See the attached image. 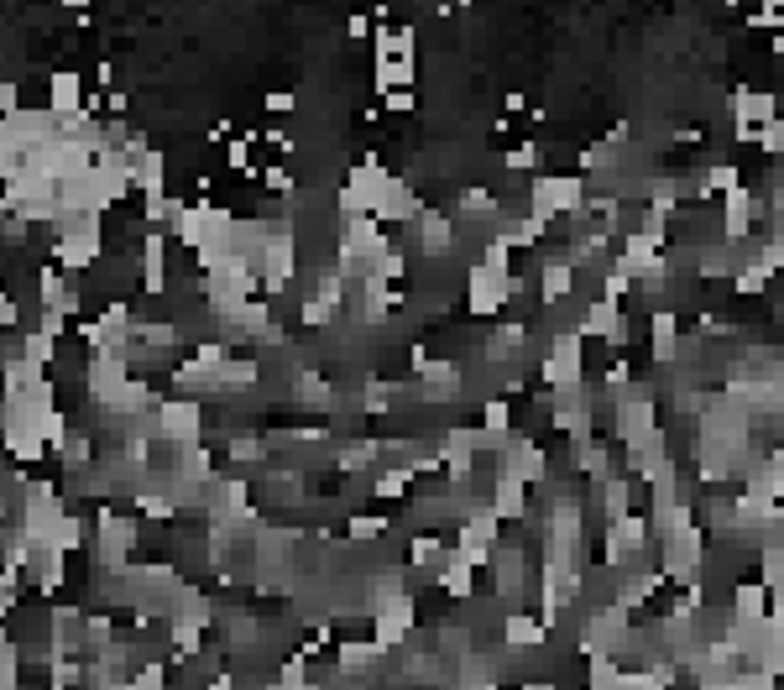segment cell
<instances>
[{"label": "cell", "instance_id": "obj_1", "mask_svg": "<svg viewBox=\"0 0 784 690\" xmlns=\"http://www.w3.org/2000/svg\"><path fill=\"white\" fill-rule=\"evenodd\" d=\"M84 79L74 74V68H53L48 74V110L58 115V121H68V115H84Z\"/></svg>", "mask_w": 784, "mask_h": 690}, {"label": "cell", "instance_id": "obj_2", "mask_svg": "<svg viewBox=\"0 0 784 690\" xmlns=\"http://www.w3.org/2000/svg\"><path fill=\"white\" fill-rule=\"evenodd\" d=\"M544 638H549V623H544V617H534V612H507V623H502V649L523 654V649H534V643H544Z\"/></svg>", "mask_w": 784, "mask_h": 690}, {"label": "cell", "instance_id": "obj_3", "mask_svg": "<svg viewBox=\"0 0 784 690\" xmlns=\"http://www.w3.org/2000/svg\"><path fill=\"white\" fill-rule=\"evenodd\" d=\"M419 79V63L413 58H403V53H392V58H377V89H403V84H413Z\"/></svg>", "mask_w": 784, "mask_h": 690}, {"label": "cell", "instance_id": "obj_4", "mask_svg": "<svg viewBox=\"0 0 784 690\" xmlns=\"http://www.w3.org/2000/svg\"><path fill=\"white\" fill-rule=\"evenodd\" d=\"M502 168L507 173H539L544 168V147L539 142H513L502 152Z\"/></svg>", "mask_w": 784, "mask_h": 690}, {"label": "cell", "instance_id": "obj_5", "mask_svg": "<svg viewBox=\"0 0 784 690\" xmlns=\"http://www.w3.org/2000/svg\"><path fill=\"white\" fill-rule=\"evenodd\" d=\"M387 110H392V115L413 110V89H392V95H387Z\"/></svg>", "mask_w": 784, "mask_h": 690}, {"label": "cell", "instance_id": "obj_6", "mask_svg": "<svg viewBox=\"0 0 784 690\" xmlns=\"http://www.w3.org/2000/svg\"><path fill=\"white\" fill-rule=\"evenodd\" d=\"M372 27H377L372 16H351V21H345V32H351V37H372Z\"/></svg>", "mask_w": 784, "mask_h": 690}]
</instances>
